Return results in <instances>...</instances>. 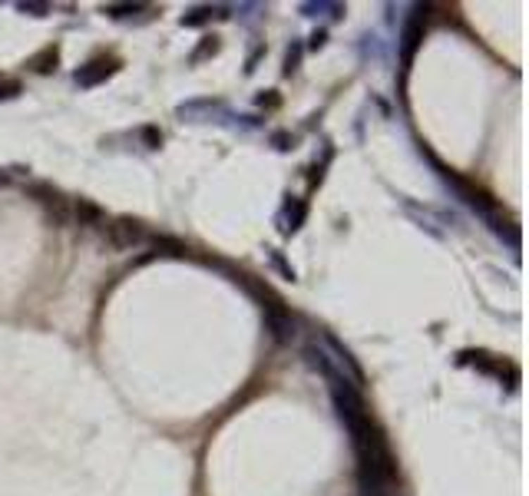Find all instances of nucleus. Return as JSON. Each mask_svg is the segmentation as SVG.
Listing matches in <instances>:
<instances>
[{
  "label": "nucleus",
  "mask_w": 529,
  "mask_h": 496,
  "mask_svg": "<svg viewBox=\"0 0 529 496\" xmlns=\"http://www.w3.org/2000/svg\"><path fill=\"white\" fill-rule=\"evenodd\" d=\"M30 195L37 199V202L46 209V216L54 218L56 225H66L70 218H73V205H70V199H66L60 189H54V185L46 182H33L30 185Z\"/></svg>",
  "instance_id": "obj_1"
},
{
  "label": "nucleus",
  "mask_w": 529,
  "mask_h": 496,
  "mask_svg": "<svg viewBox=\"0 0 529 496\" xmlns=\"http://www.w3.org/2000/svg\"><path fill=\"white\" fill-rule=\"evenodd\" d=\"M106 238H109V245H116V248H132V245H146L149 232L139 222H132V218H116V222L106 225Z\"/></svg>",
  "instance_id": "obj_2"
},
{
  "label": "nucleus",
  "mask_w": 529,
  "mask_h": 496,
  "mask_svg": "<svg viewBox=\"0 0 529 496\" xmlns=\"http://www.w3.org/2000/svg\"><path fill=\"white\" fill-rule=\"evenodd\" d=\"M265 321H268V331L275 335V341H292V335H294V321H292V314L281 308V302H271V304H265Z\"/></svg>",
  "instance_id": "obj_3"
},
{
  "label": "nucleus",
  "mask_w": 529,
  "mask_h": 496,
  "mask_svg": "<svg viewBox=\"0 0 529 496\" xmlns=\"http://www.w3.org/2000/svg\"><path fill=\"white\" fill-rule=\"evenodd\" d=\"M423 20H427V7H417L411 17V23L404 27V60H411L413 50L421 46L423 40Z\"/></svg>",
  "instance_id": "obj_4"
},
{
  "label": "nucleus",
  "mask_w": 529,
  "mask_h": 496,
  "mask_svg": "<svg viewBox=\"0 0 529 496\" xmlns=\"http://www.w3.org/2000/svg\"><path fill=\"white\" fill-rule=\"evenodd\" d=\"M113 70H116L113 60H93V63H87V66H80V70H76V83H80V87H97L99 80H106Z\"/></svg>",
  "instance_id": "obj_5"
},
{
  "label": "nucleus",
  "mask_w": 529,
  "mask_h": 496,
  "mask_svg": "<svg viewBox=\"0 0 529 496\" xmlns=\"http://www.w3.org/2000/svg\"><path fill=\"white\" fill-rule=\"evenodd\" d=\"M73 218L80 225H99L103 222V209L87 202V199H80V202H73Z\"/></svg>",
  "instance_id": "obj_6"
},
{
  "label": "nucleus",
  "mask_w": 529,
  "mask_h": 496,
  "mask_svg": "<svg viewBox=\"0 0 529 496\" xmlns=\"http://www.w3.org/2000/svg\"><path fill=\"white\" fill-rule=\"evenodd\" d=\"M30 66H33V70H37V73H46V70H54V66H56V50H54V46H50L46 54L33 56V60H30Z\"/></svg>",
  "instance_id": "obj_7"
},
{
  "label": "nucleus",
  "mask_w": 529,
  "mask_h": 496,
  "mask_svg": "<svg viewBox=\"0 0 529 496\" xmlns=\"http://www.w3.org/2000/svg\"><path fill=\"white\" fill-rule=\"evenodd\" d=\"M20 93V83H13V80H0V99H11Z\"/></svg>",
  "instance_id": "obj_8"
},
{
  "label": "nucleus",
  "mask_w": 529,
  "mask_h": 496,
  "mask_svg": "<svg viewBox=\"0 0 529 496\" xmlns=\"http://www.w3.org/2000/svg\"><path fill=\"white\" fill-rule=\"evenodd\" d=\"M298 56H301V46L294 44V50H288V63H285V73H294V70H298Z\"/></svg>",
  "instance_id": "obj_9"
},
{
  "label": "nucleus",
  "mask_w": 529,
  "mask_h": 496,
  "mask_svg": "<svg viewBox=\"0 0 529 496\" xmlns=\"http://www.w3.org/2000/svg\"><path fill=\"white\" fill-rule=\"evenodd\" d=\"M20 11L23 13L30 11V13H37V17H40V13H46V4H20Z\"/></svg>",
  "instance_id": "obj_10"
},
{
  "label": "nucleus",
  "mask_w": 529,
  "mask_h": 496,
  "mask_svg": "<svg viewBox=\"0 0 529 496\" xmlns=\"http://www.w3.org/2000/svg\"><path fill=\"white\" fill-rule=\"evenodd\" d=\"M136 11H139V7H109L113 17H126V13H136Z\"/></svg>",
  "instance_id": "obj_11"
}]
</instances>
